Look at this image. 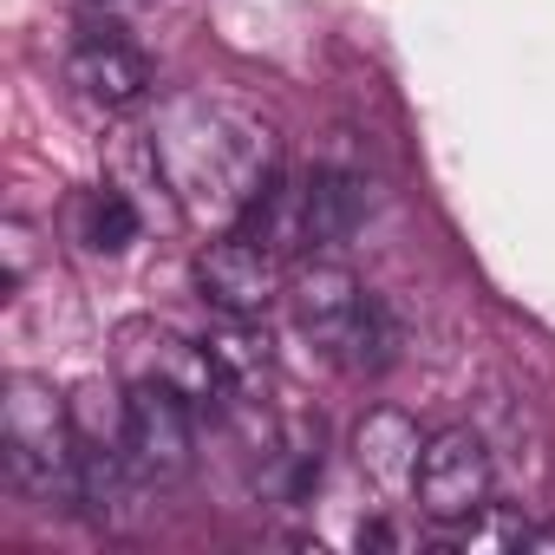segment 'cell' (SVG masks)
<instances>
[{
    "instance_id": "cell-15",
    "label": "cell",
    "mask_w": 555,
    "mask_h": 555,
    "mask_svg": "<svg viewBox=\"0 0 555 555\" xmlns=\"http://www.w3.org/2000/svg\"><path fill=\"white\" fill-rule=\"evenodd\" d=\"M353 542H360V548H392L399 535H392L386 522H360V535H353Z\"/></svg>"
},
{
    "instance_id": "cell-12",
    "label": "cell",
    "mask_w": 555,
    "mask_h": 555,
    "mask_svg": "<svg viewBox=\"0 0 555 555\" xmlns=\"http://www.w3.org/2000/svg\"><path fill=\"white\" fill-rule=\"evenodd\" d=\"M321 470H327V425H321V418H295L282 438L268 444L255 483H261L268 496H282V503H308L314 483H321Z\"/></svg>"
},
{
    "instance_id": "cell-10",
    "label": "cell",
    "mask_w": 555,
    "mask_h": 555,
    "mask_svg": "<svg viewBox=\"0 0 555 555\" xmlns=\"http://www.w3.org/2000/svg\"><path fill=\"white\" fill-rule=\"evenodd\" d=\"M418 457H425V431H418L412 412L379 405V412L360 418V431H353V464H360V477H366L379 496H412Z\"/></svg>"
},
{
    "instance_id": "cell-3",
    "label": "cell",
    "mask_w": 555,
    "mask_h": 555,
    "mask_svg": "<svg viewBox=\"0 0 555 555\" xmlns=\"http://www.w3.org/2000/svg\"><path fill=\"white\" fill-rule=\"evenodd\" d=\"M0 464L8 483L47 509H79V418L47 379L14 373L0 386Z\"/></svg>"
},
{
    "instance_id": "cell-11",
    "label": "cell",
    "mask_w": 555,
    "mask_h": 555,
    "mask_svg": "<svg viewBox=\"0 0 555 555\" xmlns=\"http://www.w3.org/2000/svg\"><path fill=\"white\" fill-rule=\"evenodd\" d=\"M203 353H209V366H216L222 405H255V399H268V386H274V347H268L261 321H229V314H222V321L209 327Z\"/></svg>"
},
{
    "instance_id": "cell-7",
    "label": "cell",
    "mask_w": 555,
    "mask_h": 555,
    "mask_svg": "<svg viewBox=\"0 0 555 555\" xmlns=\"http://www.w3.org/2000/svg\"><path fill=\"white\" fill-rule=\"evenodd\" d=\"M125 457L144 483H177L196 464V405L177 386L125 379Z\"/></svg>"
},
{
    "instance_id": "cell-6",
    "label": "cell",
    "mask_w": 555,
    "mask_h": 555,
    "mask_svg": "<svg viewBox=\"0 0 555 555\" xmlns=\"http://www.w3.org/2000/svg\"><path fill=\"white\" fill-rule=\"evenodd\" d=\"M490 444L470 431V425H451V431H431L425 438V457H418V516L438 522V529H477V516L490 509Z\"/></svg>"
},
{
    "instance_id": "cell-5",
    "label": "cell",
    "mask_w": 555,
    "mask_h": 555,
    "mask_svg": "<svg viewBox=\"0 0 555 555\" xmlns=\"http://www.w3.org/2000/svg\"><path fill=\"white\" fill-rule=\"evenodd\" d=\"M282 248H268L255 229H216L203 248H196V295L203 308L229 314V321H261L274 301H282Z\"/></svg>"
},
{
    "instance_id": "cell-2",
    "label": "cell",
    "mask_w": 555,
    "mask_h": 555,
    "mask_svg": "<svg viewBox=\"0 0 555 555\" xmlns=\"http://www.w3.org/2000/svg\"><path fill=\"white\" fill-rule=\"evenodd\" d=\"M288 301H295L301 340H308L327 366H340V373H353V379H379V373L399 360V347H405L399 314H392L373 288H360L340 261L301 268V282L288 288Z\"/></svg>"
},
{
    "instance_id": "cell-1",
    "label": "cell",
    "mask_w": 555,
    "mask_h": 555,
    "mask_svg": "<svg viewBox=\"0 0 555 555\" xmlns=\"http://www.w3.org/2000/svg\"><path fill=\"white\" fill-rule=\"evenodd\" d=\"M151 164H157L164 190L177 196L183 222L235 229L261 203V190L282 177V144H274V131L255 112H242L229 99L183 92L151 125Z\"/></svg>"
},
{
    "instance_id": "cell-8",
    "label": "cell",
    "mask_w": 555,
    "mask_h": 555,
    "mask_svg": "<svg viewBox=\"0 0 555 555\" xmlns=\"http://www.w3.org/2000/svg\"><path fill=\"white\" fill-rule=\"evenodd\" d=\"M66 86H73L92 112H131V105L151 99L157 73H151L144 47H138L125 27L92 21V27H79L73 47H66Z\"/></svg>"
},
{
    "instance_id": "cell-13",
    "label": "cell",
    "mask_w": 555,
    "mask_h": 555,
    "mask_svg": "<svg viewBox=\"0 0 555 555\" xmlns=\"http://www.w3.org/2000/svg\"><path fill=\"white\" fill-rule=\"evenodd\" d=\"M73 235H79V248H92V255H125V248L144 235V209L131 203V190L99 183V190H86V196L73 203Z\"/></svg>"
},
{
    "instance_id": "cell-14",
    "label": "cell",
    "mask_w": 555,
    "mask_h": 555,
    "mask_svg": "<svg viewBox=\"0 0 555 555\" xmlns=\"http://www.w3.org/2000/svg\"><path fill=\"white\" fill-rule=\"evenodd\" d=\"M0 261H8L0 288H8V301H14V295H21V282H27V268H34V229H27L21 216L0 222Z\"/></svg>"
},
{
    "instance_id": "cell-9",
    "label": "cell",
    "mask_w": 555,
    "mask_h": 555,
    "mask_svg": "<svg viewBox=\"0 0 555 555\" xmlns=\"http://www.w3.org/2000/svg\"><path fill=\"white\" fill-rule=\"evenodd\" d=\"M118 366H125V379L177 386L196 412H216V405H222V386H216V366H209L203 340H183V334H170V327H151V321L118 327Z\"/></svg>"
},
{
    "instance_id": "cell-4",
    "label": "cell",
    "mask_w": 555,
    "mask_h": 555,
    "mask_svg": "<svg viewBox=\"0 0 555 555\" xmlns=\"http://www.w3.org/2000/svg\"><path fill=\"white\" fill-rule=\"evenodd\" d=\"M373 216V190L366 177L353 170H308V177H274L261 190V203L242 216V229H255L268 248H282V255H340L360 222Z\"/></svg>"
}]
</instances>
